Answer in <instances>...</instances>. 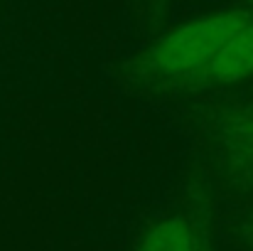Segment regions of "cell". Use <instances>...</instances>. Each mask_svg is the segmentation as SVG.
<instances>
[{"label": "cell", "instance_id": "3957f363", "mask_svg": "<svg viewBox=\"0 0 253 251\" xmlns=\"http://www.w3.org/2000/svg\"><path fill=\"white\" fill-rule=\"evenodd\" d=\"M138 251H197V239L184 217H168L148 229Z\"/></svg>", "mask_w": 253, "mask_h": 251}, {"label": "cell", "instance_id": "7a4b0ae2", "mask_svg": "<svg viewBox=\"0 0 253 251\" xmlns=\"http://www.w3.org/2000/svg\"><path fill=\"white\" fill-rule=\"evenodd\" d=\"M253 77V17L229 40L204 79L214 84H236Z\"/></svg>", "mask_w": 253, "mask_h": 251}, {"label": "cell", "instance_id": "5b68a950", "mask_svg": "<svg viewBox=\"0 0 253 251\" xmlns=\"http://www.w3.org/2000/svg\"><path fill=\"white\" fill-rule=\"evenodd\" d=\"M249 2H251V7H253V0H249Z\"/></svg>", "mask_w": 253, "mask_h": 251}, {"label": "cell", "instance_id": "6da1fadb", "mask_svg": "<svg viewBox=\"0 0 253 251\" xmlns=\"http://www.w3.org/2000/svg\"><path fill=\"white\" fill-rule=\"evenodd\" d=\"M251 17V10L231 7L189 20L155 42L148 54V67L163 79H204L229 40Z\"/></svg>", "mask_w": 253, "mask_h": 251}, {"label": "cell", "instance_id": "277c9868", "mask_svg": "<svg viewBox=\"0 0 253 251\" xmlns=\"http://www.w3.org/2000/svg\"><path fill=\"white\" fill-rule=\"evenodd\" d=\"M239 141H241V146L246 148V153L251 155V160H253V118H251V121H246V123L241 126Z\"/></svg>", "mask_w": 253, "mask_h": 251}]
</instances>
